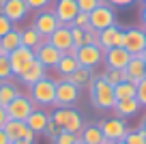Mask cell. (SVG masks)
Masks as SVG:
<instances>
[{
    "label": "cell",
    "mask_w": 146,
    "mask_h": 144,
    "mask_svg": "<svg viewBox=\"0 0 146 144\" xmlns=\"http://www.w3.org/2000/svg\"><path fill=\"white\" fill-rule=\"evenodd\" d=\"M88 93H90V103L95 110H112L116 103L114 97V86L108 84L103 77H92L88 84Z\"/></svg>",
    "instance_id": "cell-1"
},
{
    "label": "cell",
    "mask_w": 146,
    "mask_h": 144,
    "mask_svg": "<svg viewBox=\"0 0 146 144\" xmlns=\"http://www.w3.org/2000/svg\"><path fill=\"white\" fill-rule=\"evenodd\" d=\"M30 99L35 101V105H54L56 103V80L52 77H41L39 82L30 86Z\"/></svg>",
    "instance_id": "cell-2"
},
{
    "label": "cell",
    "mask_w": 146,
    "mask_h": 144,
    "mask_svg": "<svg viewBox=\"0 0 146 144\" xmlns=\"http://www.w3.org/2000/svg\"><path fill=\"white\" fill-rule=\"evenodd\" d=\"M80 99V88L67 77H60L56 82V108H73Z\"/></svg>",
    "instance_id": "cell-3"
},
{
    "label": "cell",
    "mask_w": 146,
    "mask_h": 144,
    "mask_svg": "<svg viewBox=\"0 0 146 144\" xmlns=\"http://www.w3.org/2000/svg\"><path fill=\"white\" fill-rule=\"evenodd\" d=\"M99 127H101V133H103V138H105V144H114L116 140H125V135H127V131H129L125 118H118V116L101 121Z\"/></svg>",
    "instance_id": "cell-4"
},
{
    "label": "cell",
    "mask_w": 146,
    "mask_h": 144,
    "mask_svg": "<svg viewBox=\"0 0 146 144\" xmlns=\"http://www.w3.org/2000/svg\"><path fill=\"white\" fill-rule=\"evenodd\" d=\"M114 24H116V13H114V7L110 5V2L99 5L90 13V28L97 30V32L105 30V28H110V26H114Z\"/></svg>",
    "instance_id": "cell-5"
},
{
    "label": "cell",
    "mask_w": 146,
    "mask_h": 144,
    "mask_svg": "<svg viewBox=\"0 0 146 144\" xmlns=\"http://www.w3.org/2000/svg\"><path fill=\"white\" fill-rule=\"evenodd\" d=\"M35 108L36 105H35V101H32L30 97L19 95V97H15V99L7 105V116L13 118V121H26V118L35 112Z\"/></svg>",
    "instance_id": "cell-6"
},
{
    "label": "cell",
    "mask_w": 146,
    "mask_h": 144,
    "mask_svg": "<svg viewBox=\"0 0 146 144\" xmlns=\"http://www.w3.org/2000/svg\"><path fill=\"white\" fill-rule=\"evenodd\" d=\"M9 60H11V71H13V77H19L28 67H30L32 60H35V50L24 47V45H22V47H17V50H13L9 54Z\"/></svg>",
    "instance_id": "cell-7"
},
{
    "label": "cell",
    "mask_w": 146,
    "mask_h": 144,
    "mask_svg": "<svg viewBox=\"0 0 146 144\" xmlns=\"http://www.w3.org/2000/svg\"><path fill=\"white\" fill-rule=\"evenodd\" d=\"M97 45H99L103 52L112 50V47H123V45H125V30L118 26V24L105 28V30L99 32V41H97Z\"/></svg>",
    "instance_id": "cell-8"
},
{
    "label": "cell",
    "mask_w": 146,
    "mask_h": 144,
    "mask_svg": "<svg viewBox=\"0 0 146 144\" xmlns=\"http://www.w3.org/2000/svg\"><path fill=\"white\" fill-rule=\"evenodd\" d=\"M78 63L80 67H86V69H95L103 63V50L95 43H88L82 45L78 50Z\"/></svg>",
    "instance_id": "cell-9"
},
{
    "label": "cell",
    "mask_w": 146,
    "mask_h": 144,
    "mask_svg": "<svg viewBox=\"0 0 146 144\" xmlns=\"http://www.w3.org/2000/svg\"><path fill=\"white\" fill-rule=\"evenodd\" d=\"M0 13L7 19H11L13 24H19L22 19H26V15L30 13L26 0H2L0 5Z\"/></svg>",
    "instance_id": "cell-10"
},
{
    "label": "cell",
    "mask_w": 146,
    "mask_h": 144,
    "mask_svg": "<svg viewBox=\"0 0 146 144\" xmlns=\"http://www.w3.org/2000/svg\"><path fill=\"white\" fill-rule=\"evenodd\" d=\"M32 26H35V30L39 32L41 37H50L52 32L60 26V22H58V17H56V13H54L52 9H43V11H39V13H36Z\"/></svg>",
    "instance_id": "cell-11"
},
{
    "label": "cell",
    "mask_w": 146,
    "mask_h": 144,
    "mask_svg": "<svg viewBox=\"0 0 146 144\" xmlns=\"http://www.w3.org/2000/svg\"><path fill=\"white\" fill-rule=\"evenodd\" d=\"M47 41H50V43L54 45L58 52H62V54H67L71 47H75V45H73L71 26H67V24H60V26L56 28V30L52 32L50 37H47Z\"/></svg>",
    "instance_id": "cell-12"
},
{
    "label": "cell",
    "mask_w": 146,
    "mask_h": 144,
    "mask_svg": "<svg viewBox=\"0 0 146 144\" xmlns=\"http://www.w3.org/2000/svg\"><path fill=\"white\" fill-rule=\"evenodd\" d=\"M60 56H62V52H58L54 45L50 43V41H43V43L35 50V58L39 60L45 69H56Z\"/></svg>",
    "instance_id": "cell-13"
},
{
    "label": "cell",
    "mask_w": 146,
    "mask_h": 144,
    "mask_svg": "<svg viewBox=\"0 0 146 144\" xmlns=\"http://www.w3.org/2000/svg\"><path fill=\"white\" fill-rule=\"evenodd\" d=\"M125 50L131 56H140L142 50L146 47V35L142 28H127L125 30Z\"/></svg>",
    "instance_id": "cell-14"
},
{
    "label": "cell",
    "mask_w": 146,
    "mask_h": 144,
    "mask_svg": "<svg viewBox=\"0 0 146 144\" xmlns=\"http://www.w3.org/2000/svg\"><path fill=\"white\" fill-rule=\"evenodd\" d=\"M52 11L56 13V17H58L60 24L71 26L73 19H75V15L80 13L78 0H56V2H54V9H52Z\"/></svg>",
    "instance_id": "cell-15"
},
{
    "label": "cell",
    "mask_w": 146,
    "mask_h": 144,
    "mask_svg": "<svg viewBox=\"0 0 146 144\" xmlns=\"http://www.w3.org/2000/svg\"><path fill=\"white\" fill-rule=\"evenodd\" d=\"M2 129L7 131V135H9L11 142H15V140H28V142H35V135H36L35 131L28 129L26 121H13V118H9Z\"/></svg>",
    "instance_id": "cell-16"
},
{
    "label": "cell",
    "mask_w": 146,
    "mask_h": 144,
    "mask_svg": "<svg viewBox=\"0 0 146 144\" xmlns=\"http://www.w3.org/2000/svg\"><path fill=\"white\" fill-rule=\"evenodd\" d=\"M131 54L125 47H112V50L103 52V63L108 65V69H127Z\"/></svg>",
    "instance_id": "cell-17"
},
{
    "label": "cell",
    "mask_w": 146,
    "mask_h": 144,
    "mask_svg": "<svg viewBox=\"0 0 146 144\" xmlns=\"http://www.w3.org/2000/svg\"><path fill=\"white\" fill-rule=\"evenodd\" d=\"M50 121H52V116L45 112V110L35 108V112L26 118V125H28V129H30V131H35L36 135H41V133H45V127H47V123H50Z\"/></svg>",
    "instance_id": "cell-18"
},
{
    "label": "cell",
    "mask_w": 146,
    "mask_h": 144,
    "mask_svg": "<svg viewBox=\"0 0 146 144\" xmlns=\"http://www.w3.org/2000/svg\"><path fill=\"white\" fill-rule=\"evenodd\" d=\"M45 75H47V69H45L41 63H39V60L35 58V60L30 63V67H28L26 71L19 75V82H22L24 86H28V88H30L35 82H39L41 77H45Z\"/></svg>",
    "instance_id": "cell-19"
},
{
    "label": "cell",
    "mask_w": 146,
    "mask_h": 144,
    "mask_svg": "<svg viewBox=\"0 0 146 144\" xmlns=\"http://www.w3.org/2000/svg\"><path fill=\"white\" fill-rule=\"evenodd\" d=\"M125 71H127V80L137 84V82H142L146 77V60L142 56H131V60H129Z\"/></svg>",
    "instance_id": "cell-20"
},
{
    "label": "cell",
    "mask_w": 146,
    "mask_h": 144,
    "mask_svg": "<svg viewBox=\"0 0 146 144\" xmlns=\"http://www.w3.org/2000/svg\"><path fill=\"white\" fill-rule=\"evenodd\" d=\"M142 105L137 103V99L133 97V99H123V101H116L114 103V114L118 118H129V116H133V114H137V110H140Z\"/></svg>",
    "instance_id": "cell-21"
},
{
    "label": "cell",
    "mask_w": 146,
    "mask_h": 144,
    "mask_svg": "<svg viewBox=\"0 0 146 144\" xmlns=\"http://www.w3.org/2000/svg\"><path fill=\"white\" fill-rule=\"evenodd\" d=\"M80 140L86 144H103L105 138L101 133V127L99 125H84L82 133H80Z\"/></svg>",
    "instance_id": "cell-22"
},
{
    "label": "cell",
    "mask_w": 146,
    "mask_h": 144,
    "mask_svg": "<svg viewBox=\"0 0 146 144\" xmlns=\"http://www.w3.org/2000/svg\"><path fill=\"white\" fill-rule=\"evenodd\" d=\"M0 47H5L7 54H11L13 50L22 47V30H17V28L9 30L5 37H2V39H0Z\"/></svg>",
    "instance_id": "cell-23"
},
{
    "label": "cell",
    "mask_w": 146,
    "mask_h": 144,
    "mask_svg": "<svg viewBox=\"0 0 146 144\" xmlns=\"http://www.w3.org/2000/svg\"><path fill=\"white\" fill-rule=\"evenodd\" d=\"M19 95H22V90H19L11 80L9 82H0V105L7 108V105H9L15 97H19Z\"/></svg>",
    "instance_id": "cell-24"
},
{
    "label": "cell",
    "mask_w": 146,
    "mask_h": 144,
    "mask_svg": "<svg viewBox=\"0 0 146 144\" xmlns=\"http://www.w3.org/2000/svg\"><path fill=\"white\" fill-rule=\"evenodd\" d=\"M80 67V63H78V56H69V54H62L60 56V60H58V65H56V71L60 73V77H67V75H71L75 69Z\"/></svg>",
    "instance_id": "cell-25"
},
{
    "label": "cell",
    "mask_w": 146,
    "mask_h": 144,
    "mask_svg": "<svg viewBox=\"0 0 146 144\" xmlns=\"http://www.w3.org/2000/svg\"><path fill=\"white\" fill-rule=\"evenodd\" d=\"M43 41H47V37H41L39 32L35 30V26H30V28H26V30H22V45H24V47L36 50V47H39Z\"/></svg>",
    "instance_id": "cell-26"
},
{
    "label": "cell",
    "mask_w": 146,
    "mask_h": 144,
    "mask_svg": "<svg viewBox=\"0 0 146 144\" xmlns=\"http://www.w3.org/2000/svg\"><path fill=\"white\" fill-rule=\"evenodd\" d=\"M69 82H73V84L78 86V88H84V86H88L92 82V69H86V67H78L75 71L71 73V75H67Z\"/></svg>",
    "instance_id": "cell-27"
},
{
    "label": "cell",
    "mask_w": 146,
    "mask_h": 144,
    "mask_svg": "<svg viewBox=\"0 0 146 144\" xmlns=\"http://www.w3.org/2000/svg\"><path fill=\"white\" fill-rule=\"evenodd\" d=\"M62 129L64 131H71V133H82L84 118H82V114H80L75 108H69V116H67V123H64Z\"/></svg>",
    "instance_id": "cell-28"
},
{
    "label": "cell",
    "mask_w": 146,
    "mask_h": 144,
    "mask_svg": "<svg viewBox=\"0 0 146 144\" xmlns=\"http://www.w3.org/2000/svg\"><path fill=\"white\" fill-rule=\"evenodd\" d=\"M114 97H116V101L133 99V97H135V84H133V82H129V80L116 84V86H114Z\"/></svg>",
    "instance_id": "cell-29"
},
{
    "label": "cell",
    "mask_w": 146,
    "mask_h": 144,
    "mask_svg": "<svg viewBox=\"0 0 146 144\" xmlns=\"http://www.w3.org/2000/svg\"><path fill=\"white\" fill-rule=\"evenodd\" d=\"M101 77H103L108 84L116 86V84H120V82L127 80V71H125V69H108V71H105Z\"/></svg>",
    "instance_id": "cell-30"
},
{
    "label": "cell",
    "mask_w": 146,
    "mask_h": 144,
    "mask_svg": "<svg viewBox=\"0 0 146 144\" xmlns=\"http://www.w3.org/2000/svg\"><path fill=\"white\" fill-rule=\"evenodd\" d=\"M125 142H127V144H146V131L142 129V127L135 129V131L129 129L127 135H125Z\"/></svg>",
    "instance_id": "cell-31"
},
{
    "label": "cell",
    "mask_w": 146,
    "mask_h": 144,
    "mask_svg": "<svg viewBox=\"0 0 146 144\" xmlns=\"http://www.w3.org/2000/svg\"><path fill=\"white\" fill-rule=\"evenodd\" d=\"M78 140H80V133H71V131L60 129L58 135L54 138V144H75Z\"/></svg>",
    "instance_id": "cell-32"
},
{
    "label": "cell",
    "mask_w": 146,
    "mask_h": 144,
    "mask_svg": "<svg viewBox=\"0 0 146 144\" xmlns=\"http://www.w3.org/2000/svg\"><path fill=\"white\" fill-rule=\"evenodd\" d=\"M11 77H13V71H11L9 56H0V82H9Z\"/></svg>",
    "instance_id": "cell-33"
},
{
    "label": "cell",
    "mask_w": 146,
    "mask_h": 144,
    "mask_svg": "<svg viewBox=\"0 0 146 144\" xmlns=\"http://www.w3.org/2000/svg\"><path fill=\"white\" fill-rule=\"evenodd\" d=\"M108 0H78V9L84 11V13H92L99 5H103Z\"/></svg>",
    "instance_id": "cell-34"
},
{
    "label": "cell",
    "mask_w": 146,
    "mask_h": 144,
    "mask_svg": "<svg viewBox=\"0 0 146 144\" xmlns=\"http://www.w3.org/2000/svg\"><path fill=\"white\" fill-rule=\"evenodd\" d=\"M71 26H78V28H90V13H84V11H80L78 15H75V19H73Z\"/></svg>",
    "instance_id": "cell-35"
},
{
    "label": "cell",
    "mask_w": 146,
    "mask_h": 144,
    "mask_svg": "<svg viewBox=\"0 0 146 144\" xmlns=\"http://www.w3.org/2000/svg\"><path fill=\"white\" fill-rule=\"evenodd\" d=\"M135 99H137V103H140V105H144V108H146V77L135 84Z\"/></svg>",
    "instance_id": "cell-36"
},
{
    "label": "cell",
    "mask_w": 146,
    "mask_h": 144,
    "mask_svg": "<svg viewBox=\"0 0 146 144\" xmlns=\"http://www.w3.org/2000/svg\"><path fill=\"white\" fill-rule=\"evenodd\" d=\"M26 5L30 11H43L52 5V0H26Z\"/></svg>",
    "instance_id": "cell-37"
},
{
    "label": "cell",
    "mask_w": 146,
    "mask_h": 144,
    "mask_svg": "<svg viewBox=\"0 0 146 144\" xmlns=\"http://www.w3.org/2000/svg\"><path fill=\"white\" fill-rule=\"evenodd\" d=\"M13 28H15V26H13V22H11V19H7L5 15L0 13V39H2V37H5L9 30H13Z\"/></svg>",
    "instance_id": "cell-38"
},
{
    "label": "cell",
    "mask_w": 146,
    "mask_h": 144,
    "mask_svg": "<svg viewBox=\"0 0 146 144\" xmlns=\"http://www.w3.org/2000/svg\"><path fill=\"white\" fill-rule=\"evenodd\" d=\"M58 131H60V127L56 125L54 121H50V123H47V127H45V133H43V135H47L50 140H54L56 135H58Z\"/></svg>",
    "instance_id": "cell-39"
},
{
    "label": "cell",
    "mask_w": 146,
    "mask_h": 144,
    "mask_svg": "<svg viewBox=\"0 0 146 144\" xmlns=\"http://www.w3.org/2000/svg\"><path fill=\"white\" fill-rule=\"evenodd\" d=\"M7 121H9V116H7V108H5V105H0V127H5Z\"/></svg>",
    "instance_id": "cell-40"
},
{
    "label": "cell",
    "mask_w": 146,
    "mask_h": 144,
    "mask_svg": "<svg viewBox=\"0 0 146 144\" xmlns=\"http://www.w3.org/2000/svg\"><path fill=\"white\" fill-rule=\"evenodd\" d=\"M110 5H116V7H127L131 5V2H135V0H108Z\"/></svg>",
    "instance_id": "cell-41"
},
{
    "label": "cell",
    "mask_w": 146,
    "mask_h": 144,
    "mask_svg": "<svg viewBox=\"0 0 146 144\" xmlns=\"http://www.w3.org/2000/svg\"><path fill=\"white\" fill-rule=\"evenodd\" d=\"M0 144H11V140H9V135H7V131L0 127Z\"/></svg>",
    "instance_id": "cell-42"
},
{
    "label": "cell",
    "mask_w": 146,
    "mask_h": 144,
    "mask_svg": "<svg viewBox=\"0 0 146 144\" xmlns=\"http://www.w3.org/2000/svg\"><path fill=\"white\" fill-rule=\"evenodd\" d=\"M140 17H142V24L146 26V5L142 7V13H140Z\"/></svg>",
    "instance_id": "cell-43"
},
{
    "label": "cell",
    "mask_w": 146,
    "mask_h": 144,
    "mask_svg": "<svg viewBox=\"0 0 146 144\" xmlns=\"http://www.w3.org/2000/svg\"><path fill=\"white\" fill-rule=\"evenodd\" d=\"M11 144H35V142H28V140H15V142H11Z\"/></svg>",
    "instance_id": "cell-44"
},
{
    "label": "cell",
    "mask_w": 146,
    "mask_h": 144,
    "mask_svg": "<svg viewBox=\"0 0 146 144\" xmlns=\"http://www.w3.org/2000/svg\"><path fill=\"white\" fill-rule=\"evenodd\" d=\"M140 56H142V58L146 60V47H144V50H142V54H140Z\"/></svg>",
    "instance_id": "cell-45"
},
{
    "label": "cell",
    "mask_w": 146,
    "mask_h": 144,
    "mask_svg": "<svg viewBox=\"0 0 146 144\" xmlns=\"http://www.w3.org/2000/svg\"><path fill=\"white\" fill-rule=\"evenodd\" d=\"M142 129L146 131V116H144V121H142Z\"/></svg>",
    "instance_id": "cell-46"
},
{
    "label": "cell",
    "mask_w": 146,
    "mask_h": 144,
    "mask_svg": "<svg viewBox=\"0 0 146 144\" xmlns=\"http://www.w3.org/2000/svg\"><path fill=\"white\" fill-rule=\"evenodd\" d=\"M114 144H127V142H125V140H116Z\"/></svg>",
    "instance_id": "cell-47"
},
{
    "label": "cell",
    "mask_w": 146,
    "mask_h": 144,
    "mask_svg": "<svg viewBox=\"0 0 146 144\" xmlns=\"http://www.w3.org/2000/svg\"><path fill=\"white\" fill-rule=\"evenodd\" d=\"M75 144H86V142H82V140H78V142H75Z\"/></svg>",
    "instance_id": "cell-48"
},
{
    "label": "cell",
    "mask_w": 146,
    "mask_h": 144,
    "mask_svg": "<svg viewBox=\"0 0 146 144\" xmlns=\"http://www.w3.org/2000/svg\"><path fill=\"white\" fill-rule=\"evenodd\" d=\"M144 35H146V26H144Z\"/></svg>",
    "instance_id": "cell-49"
},
{
    "label": "cell",
    "mask_w": 146,
    "mask_h": 144,
    "mask_svg": "<svg viewBox=\"0 0 146 144\" xmlns=\"http://www.w3.org/2000/svg\"><path fill=\"white\" fill-rule=\"evenodd\" d=\"M142 2H144V5H146V0H142Z\"/></svg>",
    "instance_id": "cell-50"
},
{
    "label": "cell",
    "mask_w": 146,
    "mask_h": 144,
    "mask_svg": "<svg viewBox=\"0 0 146 144\" xmlns=\"http://www.w3.org/2000/svg\"><path fill=\"white\" fill-rule=\"evenodd\" d=\"M0 5H2V0H0Z\"/></svg>",
    "instance_id": "cell-51"
},
{
    "label": "cell",
    "mask_w": 146,
    "mask_h": 144,
    "mask_svg": "<svg viewBox=\"0 0 146 144\" xmlns=\"http://www.w3.org/2000/svg\"><path fill=\"white\" fill-rule=\"evenodd\" d=\"M103 144H105V142H103Z\"/></svg>",
    "instance_id": "cell-52"
}]
</instances>
